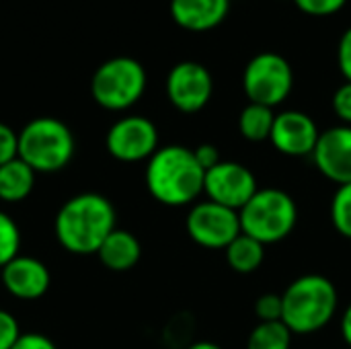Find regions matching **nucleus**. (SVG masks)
<instances>
[{"label": "nucleus", "instance_id": "1", "mask_svg": "<svg viewBox=\"0 0 351 349\" xmlns=\"http://www.w3.org/2000/svg\"><path fill=\"white\" fill-rule=\"evenodd\" d=\"M115 230V208L101 193H78L56 214L58 243L74 255H97L103 241Z\"/></svg>", "mask_w": 351, "mask_h": 349}, {"label": "nucleus", "instance_id": "2", "mask_svg": "<svg viewBox=\"0 0 351 349\" xmlns=\"http://www.w3.org/2000/svg\"><path fill=\"white\" fill-rule=\"evenodd\" d=\"M206 171L197 165L193 150L171 144L158 148L146 165L144 181L150 195L171 208L195 204L204 193Z\"/></svg>", "mask_w": 351, "mask_h": 349}, {"label": "nucleus", "instance_id": "3", "mask_svg": "<svg viewBox=\"0 0 351 349\" xmlns=\"http://www.w3.org/2000/svg\"><path fill=\"white\" fill-rule=\"evenodd\" d=\"M282 323L292 335H313L325 329L339 304L335 284L319 274L296 278L282 294Z\"/></svg>", "mask_w": 351, "mask_h": 349}, {"label": "nucleus", "instance_id": "4", "mask_svg": "<svg viewBox=\"0 0 351 349\" xmlns=\"http://www.w3.org/2000/svg\"><path fill=\"white\" fill-rule=\"evenodd\" d=\"M239 220L243 234L261 245H274L290 237L296 228L298 206L284 189H257V193L239 210Z\"/></svg>", "mask_w": 351, "mask_h": 349}, {"label": "nucleus", "instance_id": "5", "mask_svg": "<svg viewBox=\"0 0 351 349\" xmlns=\"http://www.w3.org/2000/svg\"><path fill=\"white\" fill-rule=\"evenodd\" d=\"M74 136L56 117H35L19 132V158L35 173H58L74 156Z\"/></svg>", "mask_w": 351, "mask_h": 349}, {"label": "nucleus", "instance_id": "6", "mask_svg": "<svg viewBox=\"0 0 351 349\" xmlns=\"http://www.w3.org/2000/svg\"><path fill=\"white\" fill-rule=\"evenodd\" d=\"M144 66L130 58L117 56L105 60L90 78V95L95 103L107 111H125L134 107L146 91Z\"/></svg>", "mask_w": 351, "mask_h": 349}, {"label": "nucleus", "instance_id": "7", "mask_svg": "<svg viewBox=\"0 0 351 349\" xmlns=\"http://www.w3.org/2000/svg\"><path fill=\"white\" fill-rule=\"evenodd\" d=\"M294 86V72L290 62L274 51L257 53L249 60L243 72V91L249 103L278 107L284 103Z\"/></svg>", "mask_w": 351, "mask_h": 349}, {"label": "nucleus", "instance_id": "8", "mask_svg": "<svg viewBox=\"0 0 351 349\" xmlns=\"http://www.w3.org/2000/svg\"><path fill=\"white\" fill-rule=\"evenodd\" d=\"M189 239L204 249H226L241 234L239 212L210 200L195 202L185 218Z\"/></svg>", "mask_w": 351, "mask_h": 349}, {"label": "nucleus", "instance_id": "9", "mask_svg": "<svg viewBox=\"0 0 351 349\" xmlns=\"http://www.w3.org/2000/svg\"><path fill=\"white\" fill-rule=\"evenodd\" d=\"M107 152L121 163H140L158 150V130L142 115L117 119L105 136Z\"/></svg>", "mask_w": 351, "mask_h": 349}, {"label": "nucleus", "instance_id": "10", "mask_svg": "<svg viewBox=\"0 0 351 349\" xmlns=\"http://www.w3.org/2000/svg\"><path fill=\"white\" fill-rule=\"evenodd\" d=\"M257 189L259 185L253 171L234 160L218 163L214 169L206 171L204 177L206 197L234 212H239L257 193Z\"/></svg>", "mask_w": 351, "mask_h": 349}, {"label": "nucleus", "instance_id": "11", "mask_svg": "<svg viewBox=\"0 0 351 349\" xmlns=\"http://www.w3.org/2000/svg\"><path fill=\"white\" fill-rule=\"evenodd\" d=\"M214 93V80L210 70L193 60L179 62L167 76V97L171 105L181 113L202 111Z\"/></svg>", "mask_w": 351, "mask_h": 349}, {"label": "nucleus", "instance_id": "12", "mask_svg": "<svg viewBox=\"0 0 351 349\" xmlns=\"http://www.w3.org/2000/svg\"><path fill=\"white\" fill-rule=\"evenodd\" d=\"M319 136L321 132L311 115L296 109H288L276 115L269 142L280 154L313 156Z\"/></svg>", "mask_w": 351, "mask_h": 349}, {"label": "nucleus", "instance_id": "13", "mask_svg": "<svg viewBox=\"0 0 351 349\" xmlns=\"http://www.w3.org/2000/svg\"><path fill=\"white\" fill-rule=\"evenodd\" d=\"M313 160L323 177L337 187L351 183V125L341 123L321 132Z\"/></svg>", "mask_w": 351, "mask_h": 349}, {"label": "nucleus", "instance_id": "14", "mask_svg": "<svg viewBox=\"0 0 351 349\" xmlns=\"http://www.w3.org/2000/svg\"><path fill=\"white\" fill-rule=\"evenodd\" d=\"M0 280L6 292L19 300H37L41 298L51 284L49 269L43 261L35 257H14L0 269Z\"/></svg>", "mask_w": 351, "mask_h": 349}, {"label": "nucleus", "instance_id": "15", "mask_svg": "<svg viewBox=\"0 0 351 349\" xmlns=\"http://www.w3.org/2000/svg\"><path fill=\"white\" fill-rule=\"evenodd\" d=\"M169 10L181 29L204 33L218 27L226 19L230 0H171Z\"/></svg>", "mask_w": 351, "mask_h": 349}, {"label": "nucleus", "instance_id": "16", "mask_svg": "<svg viewBox=\"0 0 351 349\" xmlns=\"http://www.w3.org/2000/svg\"><path fill=\"white\" fill-rule=\"evenodd\" d=\"M101 263L111 272H130L138 265L142 257V245L140 241L130 232L115 228L99 247L97 251Z\"/></svg>", "mask_w": 351, "mask_h": 349}, {"label": "nucleus", "instance_id": "17", "mask_svg": "<svg viewBox=\"0 0 351 349\" xmlns=\"http://www.w3.org/2000/svg\"><path fill=\"white\" fill-rule=\"evenodd\" d=\"M35 171L19 156L0 167V200L19 204L27 200L35 187Z\"/></svg>", "mask_w": 351, "mask_h": 349}, {"label": "nucleus", "instance_id": "18", "mask_svg": "<svg viewBox=\"0 0 351 349\" xmlns=\"http://www.w3.org/2000/svg\"><path fill=\"white\" fill-rule=\"evenodd\" d=\"M226 263L230 265L232 272L237 274H253L261 267L263 259H265V245H261L259 241L247 237V234H239L226 249Z\"/></svg>", "mask_w": 351, "mask_h": 349}, {"label": "nucleus", "instance_id": "19", "mask_svg": "<svg viewBox=\"0 0 351 349\" xmlns=\"http://www.w3.org/2000/svg\"><path fill=\"white\" fill-rule=\"evenodd\" d=\"M274 121H276V113H274L271 107L249 103L241 111L239 130H241V136L245 140H249V142H263V140H269Z\"/></svg>", "mask_w": 351, "mask_h": 349}, {"label": "nucleus", "instance_id": "20", "mask_svg": "<svg viewBox=\"0 0 351 349\" xmlns=\"http://www.w3.org/2000/svg\"><path fill=\"white\" fill-rule=\"evenodd\" d=\"M292 331L282 323H259L247 339V349H290Z\"/></svg>", "mask_w": 351, "mask_h": 349}, {"label": "nucleus", "instance_id": "21", "mask_svg": "<svg viewBox=\"0 0 351 349\" xmlns=\"http://www.w3.org/2000/svg\"><path fill=\"white\" fill-rule=\"evenodd\" d=\"M331 222L341 237L351 239V183L335 189L331 200Z\"/></svg>", "mask_w": 351, "mask_h": 349}, {"label": "nucleus", "instance_id": "22", "mask_svg": "<svg viewBox=\"0 0 351 349\" xmlns=\"http://www.w3.org/2000/svg\"><path fill=\"white\" fill-rule=\"evenodd\" d=\"M19 249L21 230L6 212H0V269L14 257H19Z\"/></svg>", "mask_w": 351, "mask_h": 349}, {"label": "nucleus", "instance_id": "23", "mask_svg": "<svg viewBox=\"0 0 351 349\" xmlns=\"http://www.w3.org/2000/svg\"><path fill=\"white\" fill-rule=\"evenodd\" d=\"M282 313H284L282 294L267 292V294L259 296L257 302H255V315H257L259 323H276V321H282Z\"/></svg>", "mask_w": 351, "mask_h": 349}, {"label": "nucleus", "instance_id": "24", "mask_svg": "<svg viewBox=\"0 0 351 349\" xmlns=\"http://www.w3.org/2000/svg\"><path fill=\"white\" fill-rule=\"evenodd\" d=\"M294 4L311 16H331L339 12L348 0H294Z\"/></svg>", "mask_w": 351, "mask_h": 349}, {"label": "nucleus", "instance_id": "25", "mask_svg": "<svg viewBox=\"0 0 351 349\" xmlns=\"http://www.w3.org/2000/svg\"><path fill=\"white\" fill-rule=\"evenodd\" d=\"M19 156V134L0 121V167Z\"/></svg>", "mask_w": 351, "mask_h": 349}, {"label": "nucleus", "instance_id": "26", "mask_svg": "<svg viewBox=\"0 0 351 349\" xmlns=\"http://www.w3.org/2000/svg\"><path fill=\"white\" fill-rule=\"evenodd\" d=\"M19 337H21V329L16 319L8 311L0 309V349H10Z\"/></svg>", "mask_w": 351, "mask_h": 349}, {"label": "nucleus", "instance_id": "27", "mask_svg": "<svg viewBox=\"0 0 351 349\" xmlns=\"http://www.w3.org/2000/svg\"><path fill=\"white\" fill-rule=\"evenodd\" d=\"M333 111L343 125H351V82L341 84L333 95Z\"/></svg>", "mask_w": 351, "mask_h": 349}, {"label": "nucleus", "instance_id": "28", "mask_svg": "<svg viewBox=\"0 0 351 349\" xmlns=\"http://www.w3.org/2000/svg\"><path fill=\"white\" fill-rule=\"evenodd\" d=\"M337 64L341 74L346 76V82H351V27L341 35L337 45Z\"/></svg>", "mask_w": 351, "mask_h": 349}, {"label": "nucleus", "instance_id": "29", "mask_svg": "<svg viewBox=\"0 0 351 349\" xmlns=\"http://www.w3.org/2000/svg\"><path fill=\"white\" fill-rule=\"evenodd\" d=\"M193 156H195L197 165H199L204 171H210V169H214L218 163H222L220 150H218L214 144H199L197 148H193Z\"/></svg>", "mask_w": 351, "mask_h": 349}, {"label": "nucleus", "instance_id": "30", "mask_svg": "<svg viewBox=\"0 0 351 349\" xmlns=\"http://www.w3.org/2000/svg\"><path fill=\"white\" fill-rule=\"evenodd\" d=\"M10 349H58L56 344L41 333H21Z\"/></svg>", "mask_w": 351, "mask_h": 349}, {"label": "nucleus", "instance_id": "31", "mask_svg": "<svg viewBox=\"0 0 351 349\" xmlns=\"http://www.w3.org/2000/svg\"><path fill=\"white\" fill-rule=\"evenodd\" d=\"M341 335H343V341L348 344V348H351V304L341 315Z\"/></svg>", "mask_w": 351, "mask_h": 349}, {"label": "nucleus", "instance_id": "32", "mask_svg": "<svg viewBox=\"0 0 351 349\" xmlns=\"http://www.w3.org/2000/svg\"><path fill=\"white\" fill-rule=\"evenodd\" d=\"M185 349H222L218 344H212V341H195L191 346H187Z\"/></svg>", "mask_w": 351, "mask_h": 349}, {"label": "nucleus", "instance_id": "33", "mask_svg": "<svg viewBox=\"0 0 351 349\" xmlns=\"http://www.w3.org/2000/svg\"><path fill=\"white\" fill-rule=\"evenodd\" d=\"M350 349H351V348H350Z\"/></svg>", "mask_w": 351, "mask_h": 349}]
</instances>
